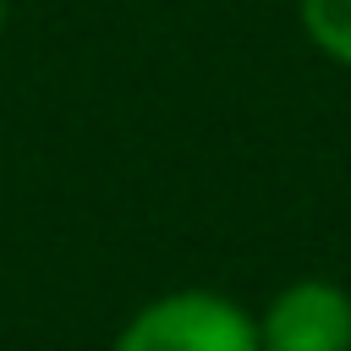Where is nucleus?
<instances>
[{"label":"nucleus","instance_id":"nucleus-2","mask_svg":"<svg viewBox=\"0 0 351 351\" xmlns=\"http://www.w3.org/2000/svg\"><path fill=\"white\" fill-rule=\"evenodd\" d=\"M258 346L263 351H351V291L324 274L285 280L258 313Z\"/></svg>","mask_w":351,"mask_h":351},{"label":"nucleus","instance_id":"nucleus-1","mask_svg":"<svg viewBox=\"0 0 351 351\" xmlns=\"http://www.w3.org/2000/svg\"><path fill=\"white\" fill-rule=\"evenodd\" d=\"M110 351H263L258 318L214 291V285H176L143 302L110 340Z\"/></svg>","mask_w":351,"mask_h":351},{"label":"nucleus","instance_id":"nucleus-3","mask_svg":"<svg viewBox=\"0 0 351 351\" xmlns=\"http://www.w3.org/2000/svg\"><path fill=\"white\" fill-rule=\"evenodd\" d=\"M296 22L318 55L351 66V0H296Z\"/></svg>","mask_w":351,"mask_h":351},{"label":"nucleus","instance_id":"nucleus-4","mask_svg":"<svg viewBox=\"0 0 351 351\" xmlns=\"http://www.w3.org/2000/svg\"><path fill=\"white\" fill-rule=\"evenodd\" d=\"M5 16H11V5H5V0H0V33H5Z\"/></svg>","mask_w":351,"mask_h":351}]
</instances>
